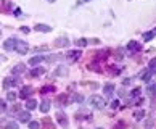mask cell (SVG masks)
Returning a JSON list of instances; mask_svg holds the SVG:
<instances>
[{"label":"cell","mask_w":156,"mask_h":129,"mask_svg":"<svg viewBox=\"0 0 156 129\" xmlns=\"http://www.w3.org/2000/svg\"><path fill=\"white\" fill-rule=\"evenodd\" d=\"M108 57V50H100V52L95 55V60H103Z\"/></svg>","instance_id":"obj_23"},{"label":"cell","mask_w":156,"mask_h":129,"mask_svg":"<svg viewBox=\"0 0 156 129\" xmlns=\"http://www.w3.org/2000/svg\"><path fill=\"white\" fill-rule=\"evenodd\" d=\"M74 44H76L77 47H87L88 45V41H87V39H76Z\"/></svg>","instance_id":"obj_22"},{"label":"cell","mask_w":156,"mask_h":129,"mask_svg":"<svg viewBox=\"0 0 156 129\" xmlns=\"http://www.w3.org/2000/svg\"><path fill=\"white\" fill-rule=\"evenodd\" d=\"M43 73H45V68H34L29 73V76L31 77H39V76H42Z\"/></svg>","instance_id":"obj_16"},{"label":"cell","mask_w":156,"mask_h":129,"mask_svg":"<svg viewBox=\"0 0 156 129\" xmlns=\"http://www.w3.org/2000/svg\"><path fill=\"white\" fill-rule=\"evenodd\" d=\"M15 44H16V39H15V37L7 39V41L3 42V48L8 50V52H12V50H15Z\"/></svg>","instance_id":"obj_6"},{"label":"cell","mask_w":156,"mask_h":129,"mask_svg":"<svg viewBox=\"0 0 156 129\" xmlns=\"http://www.w3.org/2000/svg\"><path fill=\"white\" fill-rule=\"evenodd\" d=\"M151 74H153V73L150 71V70H143L140 74H138V77H140L143 82H150V79H151Z\"/></svg>","instance_id":"obj_10"},{"label":"cell","mask_w":156,"mask_h":129,"mask_svg":"<svg viewBox=\"0 0 156 129\" xmlns=\"http://www.w3.org/2000/svg\"><path fill=\"white\" fill-rule=\"evenodd\" d=\"M66 74H68V68L64 65H60L58 70L55 71V76H66Z\"/></svg>","instance_id":"obj_18"},{"label":"cell","mask_w":156,"mask_h":129,"mask_svg":"<svg viewBox=\"0 0 156 129\" xmlns=\"http://www.w3.org/2000/svg\"><path fill=\"white\" fill-rule=\"evenodd\" d=\"M10 7H12V2H10V0H3V5H0V10H2V12H7V10H10Z\"/></svg>","instance_id":"obj_27"},{"label":"cell","mask_w":156,"mask_h":129,"mask_svg":"<svg viewBox=\"0 0 156 129\" xmlns=\"http://www.w3.org/2000/svg\"><path fill=\"white\" fill-rule=\"evenodd\" d=\"M27 50H29L27 42H24V41H16V44H15V52H18L19 55H26Z\"/></svg>","instance_id":"obj_2"},{"label":"cell","mask_w":156,"mask_h":129,"mask_svg":"<svg viewBox=\"0 0 156 129\" xmlns=\"http://www.w3.org/2000/svg\"><path fill=\"white\" fill-rule=\"evenodd\" d=\"M47 2H48V3H53V2H55V0H47Z\"/></svg>","instance_id":"obj_47"},{"label":"cell","mask_w":156,"mask_h":129,"mask_svg":"<svg viewBox=\"0 0 156 129\" xmlns=\"http://www.w3.org/2000/svg\"><path fill=\"white\" fill-rule=\"evenodd\" d=\"M50 106H52V105H50L48 100H43V102H40V106H39V108H40L42 113H48V111H50Z\"/></svg>","instance_id":"obj_17"},{"label":"cell","mask_w":156,"mask_h":129,"mask_svg":"<svg viewBox=\"0 0 156 129\" xmlns=\"http://www.w3.org/2000/svg\"><path fill=\"white\" fill-rule=\"evenodd\" d=\"M53 44H55V47H68L69 45V41L66 37H58Z\"/></svg>","instance_id":"obj_13"},{"label":"cell","mask_w":156,"mask_h":129,"mask_svg":"<svg viewBox=\"0 0 156 129\" xmlns=\"http://www.w3.org/2000/svg\"><path fill=\"white\" fill-rule=\"evenodd\" d=\"M132 77H127V79H124V81H122V84H124V86H129V84H132Z\"/></svg>","instance_id":"obj_40"},{"label":"cell","mask_w":156,"mask_h":129,"mask_svg":"<svg viewBox=\"0 0 156 129\" xmlns=\"http://www.w3.org/2000/svg\"><path fill=\"white\" fill-rule=\"evenodd\" d=\"M32 92H34V91H32L31 86H24L23 89H21V92H19V97L23 99V100H27V97H31Z\"/></svg>","instance_id":"obj_3"},{"label":"cell","mask_w":156,"mask_h":129,"mask_svg":"<svg viewBox=\"0 0 156 129\" xmlns=\"http://www.w3.org/2000/svg\"><path fill=\"white\" fill-rule=\"evenodd\" d=\"M7 100H8V102H15V100H16V94L10 91V92L7 94Z\"/></svg>","instance_id":"obj_32"},{"label":"cell","mask_w":156,"mask_h":129,"mask_svg":"<svg viewBox=\"0 0 156 129\" xmlns=\"http://www.w3.org/2000/svg\"><path fill=\"white\" fill-rule=\"evenodd\" d=\"M53 91H55L53 86H45V87L40 89V94H48V92H53Z\"/></svg>","instance_id":"obj_29"},{"label":"cell","mask_w":156,"mask_h":129,"mask_svg":"<svg viewBox=\"0 0 156 129\" xmlns=\"http://www.w3.org/2000/svg\"><path fill=\"white\" fill-rule=\"evenodd\" d=\"M57 121H58L63 127L68 126V118H66V115L63 113V111H58V113H57Z\"/></svg>","instance_id":"obj_8"},{"label":"cell","mask_w":156,"mask_h":129,"mask_svg":"<svg viewBox=\"0 0 156 129\" xmlns=\"http://www.w3.org/2000/svg\"><path fill=\"white\" fill-rule=\"evenodd\" d=\"M57 102H60V105H66L68 103V97H66V94H61L57 97Z\"/></svg>","instance_id":"obj_24"},{"label":"cell","mask_w":156,"mask_h":129,"mask_svg":"<svg viewBox=\"0 0 156 129\" xmlns=\"http://www.w3.org/2000/svg\"><path fill=\"white\" fill-rule=\"evenodd\" d=\"M88 70H93V71H97V73L102 71V68H98L97 63H90V65H88Z\"/></svg>","instance_id":"obj_35"},{"label":"cell","mask_w":156,"mask_h":129,"mask_svg":"<svg viewBox=\"0 0 156 129\" xmlns=\"http://www.w3.org/2000/svg\"><path fill=\"white\" fill-rule=\"evenodd\" d=\"M111 73H113V74H119V73H121V68H116V66H111Z\"/></svg>","instance_id":"obj_38"},{"label":"cell","mask_w":156,"mask_h":129,"mask_svg":"<svg viewBox=\"0 0 156 129\" xmlns=\"http://www.w3.org/2000/svg\"><path fill=\"white\" fill-rule=\"evenodd\" d=\"M18 121H19V123H27V121H31V113H29V110H27V111H18Z\"/></svg>","instance_id":"obj_5"},{"label":"cell","mask_w":156,"mask_h":129,"mask_svg":"<svg viewBox=\"0 0 156 129\" xmlns=\"http://www.w3.org/2000/svg\"><path fill=\"white\" fill-rule=\"evenodd\" d=\"M85 116L90 120V115H88L87 111H77V113H76V120H84Z\"/></svg>","instance_id":"obj_26"},{"label":"cell","mask_w":156,"mask_h":129,"mask_svg":"<svg viewBox=\"0 0 156 129\" xmlns=\"http://www.w3.org/2000/svg\"><path fill=\"white\" fill-rule=\"evenodd\" d=\"M98 129H102V127H98Z\"/></svg>","instance_id":"obj_48"},{"label":"cell","mask_w":156,"mask_h":129,"mask_svg":"<svg viewBox=\"0 0 156 129\" xmlns=\"http://www.w3.org/2000/svg\"><path fill=\"white\" fill-rule=\"evenodd\" d=\"M43 60H45L43 57H40V55H37V57H32L29 61H27V65H32V66H36V65H40Z\"/></svg>","instance_id":"obj_15"},{"label":"cell","mask_w":156,"mask_h":129,"mask_svg":"<svg viewBox=\"0 0 156 129\" xmlns=\"http://www.w3.org/2000/svg\"><path fill=\"white\" fill-rule=\"evenodd\" d=\"M122 127H124V123H122V121H119L118 124L114 126V129H122Z\"/></svg>","instance_id":"obj_43"},{"label":"cell","mask_w":156,"mask_h":129,"mask_svg":"<svg viewBox=\"0 0 156 129\" xmlns=\"http://www.w3.org/2000/svg\"><path fill=\"white\" fill-rule=\"evenodd\" d=\"M151 73H154L156 71V58H153V60H150V68H148Z\"/></svg>","instance_id":"obj_33"},{"label":"cell","mask_w":156,"mask_h":129,"mask_svg":"<svg viewBox=\"0 0 156 129\" xmlns=\"http://www.w3.org/2000/svg\"><path fill=\"white\" fill-rule=\"evenodd\" d=\"M26 71V65L24 63H18V65H15L13 68H12V73L16 76V74H21V73H24Z\"/></svg>","instance_id":"obj_11"},{"label":"cell","mask_w":156,"mask_h":129,"mask_svg":"<svg viewBox=\"0 0 156 129\" xmlns=\"http://www.w3.org/2000/svg\"><path fill=\"white\" fill-rule=\"evenodd\" d=\"M13 111H19V105H13Z\"/></svg>","instance_id":"obj_46"},{"label":"cell","mask_w":156,"mask_h":129,"mask_svg":"<svg viewBox=\"0 0 156 129\" xmlns=\"http://www.w3.org/2000/svg\"><path fill=\"white\" fill-rule=\"evenodd\" d=\"M29 27H26V26H23V27H21V32H24V34H29Z\"/></svg>","instance_id":"obj_42"},{"label":"cell","mask_w":156,"mask_h":129,"mask_svg":"<svg viewBox=\"0 0 156 129\" xmlns=\"http://www.w3.org/2000/svg\"><path fill=\"white\" fill-rule=\"evenodd\" d=\"M118 106H119V100H113V102H111V108H118Z\"/></svg>","instance_id":"obj_39"},{"label":"cell","mask_w":156,"mask_h":129,"mask_svg":"<svg viewBox=\"0 0 156 129\" xmlns=\"http://www.w3.org/2000/svg\"><path fill=\"white\" fill-rule=\"evenodd\" d=\"M127 50L132 52V53H135V52H140L142 50V45L138 42H135V41H130L129 44H127Z\"/></svg>","instance_id":"obj_4"},{"label":"cell","mask_w":156,"mask_h":129,"mask_svg":"<svg viewBox=\"0 0 156 129\" xmlns=\"http://www.w3.org/2000/svg\"><path fill=\"white\" fill-rule=\"evenodd\" d=\"M68 57H69L72 61H76L77 58H81V50H71V52L68 53Z\"/></svg>","instance_id":"obj_19"},{"label":"cell","mask_w":156,"mask_h":129,"mask_svg":"<svg viewBox=\"0 0 156 129\" xmlns=\"http://www.w3.org/2000/svg\"><path fill=\"white\" fill-rule=\"evenodd\" d=\"M16 84H18V79H16V77H5V81H3V89H8L12 87V86H16Z\"/></svg>","instance_id":"obj_7"},{"label":"cell","mask_w":156,"mask_h":129,"mask_svg":"<svg viewBox=\"0 0 156 129\" xmlns=\"http://www.w3.org/2000/svg\"><path fill=\"white\" fill-rule=\"evenodd\" d=\"M61 58V55H50V57H47L45 60L47 61H55V60H60Z\"/></svg>","instance_id":"obj_37"},{"label":"cell","mask_w":156,"mask_h":129,"mask_svg":"<svg viewBox=\"0 0 156 129\" xmlns=\"http://www.w3.org/2000/svg\"><path fill=\"white\" fill-rule=\"evenodd\" d=\"M34 29H36L37 32H52L53 27H52V26H48V24H40V23H39V24L34 26Z\"/></svg>","instance_id":"obj_9"},{"label":"cell","mask_w":156,"mask_h":129,"mask_svg":"<svg viewBox=\"0 0 156 129\" xmlns=\"http://www.w3.org/2000/svg\"><path fill=\"white\" fill-rule=\"evenodd\" d=\"M5 110H7V102L3 99H0V113H3Z\"/></svg>","instance_id":"obj_34"},{"label":"cell","mask_w":156,"mask_h":129,"mask_svg":"<svg viewBox=\"0 0 156 129\" xmlns=\"http://www.w3.org/2000/svg\"><path fill=\"white\" fill-rule=\"evenodd\" d=\"M113 94H114V84L113 82L105 84V97H113Z\"/></svg>","instance_id":"obj_12"},{"label":"cell","mask_w":156,"mask_h":129,"mask_svg":"<svg viewBox=\"0 0 156 129\" xmlns=\"http://www.w3.org/2000/svg\"><path fill=\"white\" fill-rule=\"evenodd\" d=\"M87 2H92V0H77V5H84Z\"/></svg>","instance_id":"obj_44"},{"label":"cell","mask_w":156,"mask_h":129,"mask_svg":"<svg viewBox=\"0 0 156 129\" xmlns=\"http://www.w3.org/2000/svg\"><path fill=\"white\" fill-rule=\"evenodd\" d=\"M5 129H19V126H18V123L10 121V123H7V126H5Z\"/></svg>","instance_id":"obj_28"},{"label":"cell","mask_w":156,"mask_h":129,"mask_svg":"<svg viewBox=\"0 0 156 129\" xmlns=\"http://www.w3.org/2000/svg\"><path fill=\"white\" fill-rule=\"evenodd\" d=\"M90 42H92V44H100L98 39H92V41H88V44H90Z\"/></svg>","instance_id":"obj_45"},{"label":"cell","mask_w":156,"mask_h":129,"mask_svg":"<svg viewBox=\"0 0 156 129\" xmlns=\"http://www.w3.org/2000/svg\"><path fill=\"white\" fill-rule=\"evenodd\" d=\"M133 118H135L137 121H140L145 118V110H135L133 111Z\"/></svg>","instance_id":"obj_21"},{"label":"cell","mask_w":156,"mask_h":129,"mask_svg":"<svg viewBox=\"0 0 156 129\" xmlns=\"http://www.w3.org/2000/svg\"><path fill=\"white\" fill-rule=\"evenodd\" d=\"M154 37H156V29H153V31H148V32H143V41H145V42L153 41Z\"/></svg>","instance_id":"obj_14"},{"label":"cell","mask_w":156,"mask_h":129,"mask_svg":"<svg viewBox=\"0 0 156 129\" xmlns=\"http://www.w3.org/2000/svg\"><path fill=\"white\" fill-rule=\"evenodd\" d=\"M88 103H90L92 108H97V110H103L105 106H106V102H105L103 97H100V95H92L90 99H88Z\"/></svg>","instance_id":"obj_1"},{"label":"cell","mask_w":156,"mask_h":129,"mask_svg":"<svg viewBox=\"0 0 156 129\" xmlns=\"http://www.w3.org/2000/svg\"><path fill=\"white\" fill-rule=\"evenodd\" d=\"M72 102H76V103H82V102H84V97H82V95L81 94H72Z\"/></svg>","instance_id":"obj_25"},{"label":"cell","mask_w":156,"mask_h":129,"mask_svg":"<svg viewBox=\"0 0 156 129\" xmlns=\"http://www.w3.org/2000/svg\"><path fill=\"white\" fill-rule=\"evenodd\" d=\"M26 108L27 110H34V108H37V102H36V100L34 99H29V100H26Z\"/></svg>","instance_id":"obj_20"},{"label":"cell","mask_w":156,"mask_h":129,"mask_svg":"<svg viewBox=\"0 0 156 129\" xmlns=\"http://www.w3.org/2000/svg\"><path fill=\"white\" fill-rule=\"evenodd\" d=\"M147 91H148V94H150V95H156V84H150Z\"/></svg>","instance_id":"obj_30"},{"label":"cell","mask_w":156,"mask_h":129,"mask_svg":"<svg viewBox=\"0 0 156 129\" xmlns=\"http://www.w3.org/2000/svg\"><path fill=\"white\" fill-rule=\"evenodd\" d=\"M29 129H40V123L39 121H29Z\"/></svg>","instance_id":"obj_31"},{"label":"cell","mask_w":156,"mask_h":129,"mask_svg":"<svg viewBox=\"0 0 156 129\" xmlns=\"http://www.w3.org/2000/svg\"><path fill=\"white\" fill-rule=\"evenodd\" d=\"M140 91H142L140 87H135V89H133V91H132L130 97H138V95H140Z\"/></svg>","instance_id":"obj_36"},{"label":"cell","mask_w":156,"mask_h":129,"mask_svg":"<svg viewBox=\"0 0 156 129\" xmlns=\"http://www.w3.org/2000/svg\"><path fill=\"white\" fill-rule=\"evenodd\" d=\"M13 15L15 16H21V8H15L13 10Z\"/></svg>","instance_id":"obj_41"}]
</instances>
